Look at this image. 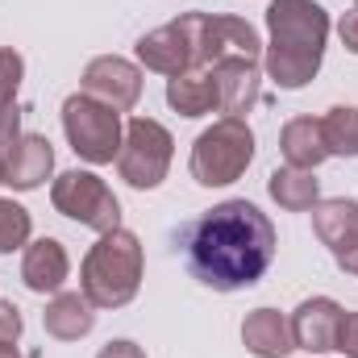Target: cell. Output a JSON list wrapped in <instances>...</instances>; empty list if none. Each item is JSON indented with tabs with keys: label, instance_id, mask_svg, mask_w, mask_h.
Instances as JSON below:
<instances>
[{
	"label": "cell",
	"instance_id": "obj_1",
	"mask_svg": "<svg viewBox=\"0 0 358 358\" xmlns=\"http://www.w3.org/2000/svg\"><path fill=\"white\" fill-rule=\"evenodd\" d=\"M187 271L213 292H238L267 275L275 259V225L250 200H225L183 225L179 234Z\"/></svg>",
	"mask_w": 358,
	"mask_h": 358
},
{
	"label": "cell",
	"instance_id": "obj_2",
	"mask_svg": "<svg viewBox=\"0 0 358 358\" xmlns=\"http://www.w3.org/2000/svg\"><path fill=\"white\" fill-rule=\"evenodd\" d=\"M267 76L279 88H304L325 59L329 38V13L317 0H271L267 8Z\"/></svg>",
	"mask_w": 358,
	"mask_h": 358
},
{
	"label": "cell",
	"instance_id": "obj_3",
	"mask_svg": "<svg viewBox=\"0 0 358 358\" xmlns=\"http://www.w3.org/2000/svg\"><path fill=\"white\" fill-rule=\"evenodd\" d=\"M80 287L96 308H125L142 287V242L129 229H108L80 267Z\"/></svg>",
	"mask_w": 358,
	"mask_h": 358
},
{
	"label": "cell",
	"instance_id": "obj_4",
	"mask_svg": "<svg viewBox=\"0 0 358 358\" xmlns=\"http://www.w3.org/2000/svg\"><path fill=\"white\" fill-rule=\"evenodd\" d=\"M255 159V134L246 121L238 117H221L213 121L196 146H192V179L204 187H225L234 179H242V171Z\"/></svg>",
	"mask_w": 358,
	"mask_h": 358
},
{
	"label": "cell",
	"instance_id": "obj_5",
	"mask_svg": "<svg viewBox=\"0 0 358 358\" xmlns=\"http://www.w3.org/2000/svg\"><path fill=\"white\" fill-rule=\"evenodd\" d=\"M63 134H67L71 150L84 163H96V167L113 163L121 155V138H125L121 113L100 104V100H92L88 92L67 96V104H63Z\"/></svg>",
	"mask_w": 358,
	"mask_h": 358
},
{
	"label": "cell",
	"instance_id": "obj_6",
	"mask_svg": "<svg viewBox=\"0 0 358 358\" xmlns=\"http://www.w3.org/2000/svg\"><path fill=\"white\" fill-rule=\"evenodd\" d=\"M171 134L150 121V117H134L125 125V138H121V155H117V171L129 187H159L167 179V167H171Z\"/></svg>",
	"mask_w": 358,
	"mask_h": 358
},
{
	"label": "cell",
	"instance_id": "obj_7",
	"mask_svg": "<svg viewBox=\"0 0 358 358\" xmlns=\"http://www.w3.org/2000/svg\"><path fill=\"white\" fill-rule=\"evenodd\" d=\"M50 200L63 217L88 225L96 234H108V229H121V204L117 196L108 192V183L92 171H63L50 187Z\"/></svg>",
	"mask_w": 358,
	"mask_h": 358
},
{
	"label": "cell",
	"instance_id": "obj_8",
	"mask_svg": "<svg viewBox=\"0 0 358 358\" xmlns=\"http://www.w3.org/2000/svg\"><path fill=\"white\" fill-rule=\"evenodd\" d=\"M84 92L92 100L117 108V113H129L138 100H142V71L129 63V59H117V55H100L84 67Z\"/></svg>",
	"mask_w": 358,
	"mask_h": 358
},
{
	"label": "cell",
	"instance_id": "obj_9",
	"mask_svg": "<svg viewBox=\"0 0 358 358\" xmlns=\"http://www.w3.org/2000/svg\"><path fill=\"white\" fill-rule=\"evenodd\" d=\"M313 229L329 246L334 263L342 271L358 267V200H317L313 204Z\"/></svg>",
	"mask_w": 358,
	"mask_h": 358
},
{
	"label": "cell",
	"instance_id": "obj_10",
	"mask_svg": "<svg viewBox=\"0 0 358 358\" xmlns=\"http://www.w3.org/2000/svg\"><path fill=\"white\" fill-rule=\"evenodd\" d=\"M213 80H217V113L225 117H246L259 96H263V76H259V59H242V55H229L213 67Z\"/></svg>",
	"mask_w": 358,
	"mask_h": 358
},
{
	"label": "cell",
	"instance_id": "obj_11",
	"mask_svg": "<svg viewBox=\"0 0 358 358\" xmlns=\"http://www.w3.org/2000/svg\"><path fill=\"white\" fill-rule=\"evenodd\" d=\"M342 304L329 300V296H313L304 300L296 313H292V342L296 350H308V355H325V350H338V329H342Z\"/></svg>",
	"mask_w": 358,
	"mask_h": 358
},
{
	"label": "cell",
	"instance_id": "obj_12",
	"mask_svg": "<svg viewBox=\"0 0 358 358\" xmlns=\"http://www.w3.org/2000/svg\"><path fill=\"white\" fill-rule=\"evenodd\" d=\"M138 59H142L150 71H159V76H179V71H187V63H192V34H187V21L179 17V21H167V25L142 34Z\"/></svg>",
	"mask_w": 358,
	"mask_h": 358
},
{
	"label": "cell",
	"instance_id": "obj_13",
	"mask_svg": "<svg viewBox=\"0 0 358 358\" xmlns=\"http://www.w3.org/2000/svg\"><path fill=\"white\" fill-rule=\"evenodd\" d=\"M55 171V150L42 134H21L4 159V183L17 187V192H34L42 187Z\"/></svg>",
	"mask_w": 358,
	"mask_h": 358
},
{
	"label": "cell",
	"instance_id": "obj_14",
	"mask_svg": "<svg viewBox=\"0 0 358 358\" xmlns=\"http://www.w3.org/2000/svg\"><path fill=\"white\" fill-rule=\"evenodd\" d=\"M67 250H63V242H55V238H38V242H29L25 246V259H21V279H25V287L29 292H38V296H46V292H59L63 283H67Z\"/></svg>",
	"mask_w": 358,
	"mask_h": 358
},
{
	"label": "cell",
	"instance_id": "obj_15",
	"mask_svg": "<svg viewBox=\"0 0 358 358\" xmlns=\"http://www.w3.org/2000/svg\"><path fill=\"white\" fill-rule=\"evenodd\" d=\"M242 342H246V350L255 358H287L296 350L292 325H287L283 313H275V308H255V313H246V321H242Z\"/></svg>",
	"mask_w": 358,
	"mask_h": 358
},
{
	"label": "cell",
	"instance_id": "obj_16",
	"mask_svg": "<svg viewBox=\"0 0 358 358\" xmlns=\"http://www.w3.org/2000/svg\"><path fill=\"white\" fill-rule=\"evenodd\" d=\"M92 308L96 304H92L84 292H59L46 304V313H42L46 334L59 338V342H80L84 334H92V325H96V313Z\"/></svg>",
	"mask_w": 358,
	"mask_h": 358
},
{
	"label": "cell",
	"instance_id": "obj_17",
	"mask_svg": "<svg viewBox=\"0 0 358 358\" xmlns=\"http://www.w3.org/2000/svg\"><path fill=\"white\" fill-rule=\"evenodd\" d=\"M167 104L183 117H204L217 108V80L213 67H187L167 80Z\"/></svg>",
	"mask_w": 358,
	"mask_h": 358
},
{
	"label": "cell",
	"instance_id": "obj_18",
	"mask_svg": "<svg viewBox=\"0 0 358 358\" xmlns=\"http://www.w3.org/2000/svg\"><path fill=\"white\" fill-rule=\"evenodd\" d=\"M279 150H283L287 167L317 171V167L329 159V146H325L321 121H313V117H296V121H287L283 134H279Z\"/></svg>",
	"mask_w": 358,
	"mask_h": 358
},
{
	"label": "cell",
	"instance_id": "obj_19",
	"mask_svg": "<svg viewBox=\"0 0 358 358\" xmlns=\"http://www.w3.org/2000/svg\"><path fill=\"white\" fill-rule=\"evenodd\" d=\"M267 192H271V200L279 208H287V213H304V208H313L321 200L317 179H313V171H304V167H279V171H271Z\"/></svg>",
	"mask_w": 358,
	"mask_h": 358
},
{
	"label": "cell",
	"instance_id": "obj_20",
	"mask_svg": "<svg viewBox=\"0 0 358 358\" xmlns=\"http://www.w3.org/2000/svg\"><path fill=\"white\" fill-rule=\"evenodd\" d=\"M321 134H325L329 155L358 159V108L355 104H338V108H329L325 121H321Z\"/></svg>",
	"mask_w": 358,
	"mask_h": 358
},
{
	"label": "cell",
	"instance_id": "obj_21",
	"mask_svg": "<svg viewBox=\"0 0 358 358\" xmlns=\"http://www.w3.org/2000/svg\"><path fill=\"white\" fill-rule=\"evenodd\" d=\"M29 242V213L17 200H0V255Z\"/></svg>",
	"mask_w": 358,
	"mask_h": 358
},
{
	"label": "cell",
	"instance_id": "obj_22",
	"mask_svg": "<svg viewBox=\"0 0 358 358\" xmlns=\"http://www.w3.org/2000/svg\"><path fill=\"white\" fill-rule=\"evenodd\" d=\"M21 76H25V59L8 46H0V108L17 104V88H21Z\"/></svg>",
	"mask_w": 358,
	"mask_h": 358
},
{
	"label": "cell",
	"instance_id": "obj_23",
	"mask_svg": "<svg viewBox=\"0 0 358 358\" xmlns=\"http://www.w3.org/2000/svg\"><path fill=\"white\" fill-rule=\"evenodd\" d=\"M21 329H25L21 308H17V304H8V300H0V346H13V342L21 338Z\"/></svg>",
	"mask_w": 358,
	"mask_h": 358
},
{
	"label": "cell",
	"instance_id": "obj_24",
	"mask_svg": "<svg viewBox=\"0 0 358 358\" xmlns=\"http://www.w3.org/2000/svg\"><path fill=\"white\" fill-rule=\"evenodd\" d=\"M17 138H21V104H8L0 108V150L8 155Z\"/></svg>",
	"mask_w": 358,
	"mask_h": 358
},
{
	"label": "cell",
	"instance_id": "obj_25",
	"mask_svg": "<svg viewBox=\"0 0 358 358\" xmlns=\"http://www.w3.org/2000/svg\"><path fill=\"white\" fill-rule=\"evenodd\" d=\"M338 350L346 358H358V313L342 317V329H338Z\"/></svg>",
	"mask_w": 358,
	"mask_h": 358
},
{
	"label": "cell",
	"instance_id": "obj_26",
	"mask_svg": "<svg viewBox=\"0 0 358 358\" xmlns=\"http://www.w3.org/2000/svg\"><path fill=\"white\" fill-rule=\"evenodd\" d=\"M338 34H342L346 50H350V55H358V8H355V13H346V17L338 21Z\"/></svg>",
	"mask_w": 358,
	"mask_h": 358
},
{
	"label": "cell",
	"instance_id": "obj_27",
	"mask_svg": "<svg viewBox=\"0 0 358 358\" xmlns=\"http://www.w3.org/2000/svg\"><path fill=\"white\" fill-rule=\"evenodd\" d=\"M96 358H146V350L138 342H108Z\"/></svg>",
	"mask_w": 358,
	"mask_h": 358
},
{
	"label": "cell",
	"instance_id": "obj_28",
	"mask_svg": "<svg viewBox=\"0 0 358 358\" xmlns=\"http://www.w3.org/2000/svg\"><path fill=\"white\" fill-rule=\"evenodd\" d=\"M0 358H21V355H17V346H0Z\"/></svg>",
	"mask_w": 358,
	"mask_h": 358
},
{
	"label": "cell",
	"instance_id": "obj_29",
	"mask_svg": "<svg viewBox=\"0 0 358 358\" xmlns=\"http://www.w3.org/2000/svg\"><path fill=\"white\" fill-rule=\"evenodd\" d=\"M4 159H8V155H4V150H0V183H4Z\"/></svg>",
	"mask_w": 358,
	"mask_h": 358
},
{
	"label": "cell",
	"instance_id": "obj_30",
	"mask_svg": "<svg viewBox=\"0 0 358 358\" xmlns=\"http://www.w3.org/2000/svg\"><path fill=\"white\" fill-rule=\"evenodd\" d=\"M355 275H358V267H355Z\"/></svg>",
	"mask_w": 358,
	"mask_h": 358
}]
</instances>
